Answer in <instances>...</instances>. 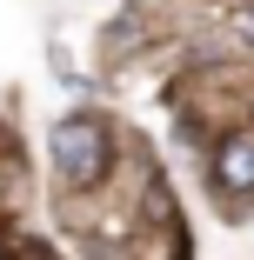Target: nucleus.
I'll return each instance as SVG.
<instances>
[{"mask_svg": "<svg viewBox=\"0 0 254 260\" xmlns=\"http://www.w3.org/2000/svg\"><path fill=\"white\" fill-rule=\"evenodd\" d=\"M54 167L80 187H94L107 174V127L100 120H61L54 127Z\"/></svg>", "mask_w": 254, "mask_h": 260, "instance_id": "1", "label": "nucleus"}, {"mask_svg": "<svg viewBox=\"0 0 254 260\" xmlns=\"http://www.w3.org/2000/svg\"><path fill=\"white\" fill-rule=\"evenodd\" d=\"M214 174H221V187H254V140H228L214 153Z\"/></svg>", "mask_w": 254, "mask_h": 260, "instance_id": "2", "label": "nucleus"}]
</instances>
